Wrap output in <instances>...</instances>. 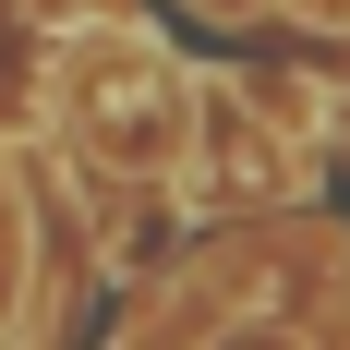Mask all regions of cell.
<instances>
[{
  "label": "cell",
  "instance_id": "5",
  "mask_svg": "<svg viewBox=\"0 0 350 350\" xmlns=\"http://www.w3.org/2000/svg\"><path fill=\"white\" fill-rule=\"evenodd\" d=\"M206 25H254V12H278V0H193Z\"/></svg>",
  "mask_w": 350,
  "mask_h": 350
},
{
  "label": "cell",
  "instance_id": "2",
  "mask_svg": "<svg viewBox=\"0 0 350 350\" xmlns=\"http://www.w3.org/2000/svg\"><path fill=\"white\" fill-rule=\"evenodd\" d=\"M12 290H25V206H12V181H0V326H12Z\"/></svg>",
  "mask_w": 350,
  "mask_h": 350
},
{
  "label": "cell",
  "instance_id": "1",
  "mask_svg": "<svg viewBox=\"0 0 350 350\" xmlns=\"http://www.w3.org/2000/svg\"><path fill=\"white\" fill-rule=\"evenodd\" d=\"M61 121H72V145H85L97 170H121V181H157V170L193 157V85H181V61L157 36H133V25H85L61 49Z\"/></svg>",
  "mask_w": 350,
  "mask_h": 350
},
{
  "label": "cell",
  "instance_id": "4",
  "mask_svg": "<svg viewBox=\"0 0 350 350\" xmlns=\"http://www.w3.org/2000/svg\"><path fill=\"white\" fill-rule=\"evenodd\" d=\"M278 12H302V25H326V36H350V0H278Z\"/></svg>",
  "mask_w": 350,
  "mask_h": 350
},
{
  "label": "cell",
  "instance_id": "3",
  "mask_svg": "<svg viewBox=\"0 0 350 350\" xmlns=\"http://www.w3.org/2000/svg\"><path fill=\"white\" fill-rule=\"evenodd\" d=\"M206 350H314V338H302V326H217Z\"/></svg>",
  "mask_w": 350,
  "mask_h": 350
}]
</instances>
